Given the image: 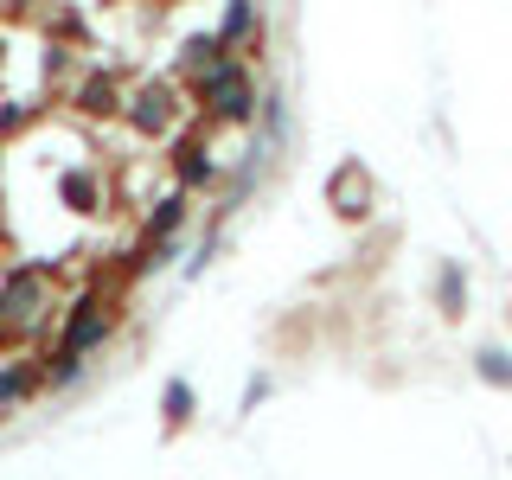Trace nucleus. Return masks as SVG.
<instances>
[{
  "label": "nucleus",
  "mask_w": 512,
  "mask_h": 480,
  "mask_svg": "<svg viewBox=\"0 0 512 480\" xmlns=\"http://www.w3.org/2000/svg\"><path fill=\"white\" fill-rule=\"evenodd\" d=\"M205 96H212V109H218L224 122H244L250 103H256V90H250V77H244V64H237V58H218V71L205 77Z\"/></svg>",
  "instance_id": "nucleus-1"
},
{
  "label": "nucleus",
  "mask_w": 512,
  "mask_h": 480,
  "mask_svg": "<svg viewBox=\"0 0 512 480\" xmlns=\"http://www.w3.org/2000/svg\"><path fill=\"white\" fill-rule=\"evenodd\" d=\"M167 116H173V90H148V96H135V109H128V122L135 128H167Z\"/></svg>",
  "instance_id": "nucleus-2"
},
{
  "label": "nucleus",
  "mask_w": 512,
  "mask_h": 480,
  "mask_svg": "<svg viewBox=\"0 0 512 480\" xmlns=\"http://www.w3.org/2000/svg\"><path fill=\"white\" fill-rule=\"evenodd\" d=\"M180 224H186V192H167V199L148 212V231H154V237H173Z\"/></svg>",
  "instance_id": "nucleus-3"
},
{
  "label": "nucleus",
  "mask_w": 512,
  "mask_h": 480,
  "mask_svg": "<svg viewBox=\"0 0 512 480\" xmlns=\"http://www.w3.org/2000/svg\"><path fill=\"white\" fill-rule=\"evenodd\" d=\"M173 160H180V180H186V186L212 180V160H205V148H180V154H173Z\"/></svg>",
  "instance_id": "nucleus-4"
},
{
  "label": "nucleus",
  "mask_w": 512,
  "mask_h": 480,
  "mask_svg": "<svg viewBox=\"0 0 512 480\" xmlns=\"http://www.w3.org/2000/svg\"><path fill=\"white\" fill-rule=\"evenodd\" d=\"M32 391V372L20 365V372H0V404H20V397Z\"/></svg>",
  "instance_id": "nucleus-5"
},
{
  "label": "nucleus",
  "mask_w": 512,
  "mask_h": 480,
  "mask_svg": "<svg viewBox=\"0 0 512 480\" xmlns=\"http://www.w3.org/2000/svg\"><path fill=\"white\" fill-rule=\"evenodd\" d=\"M487 378H512V365H506V352H487V365H480Z\"/></svg>",
  "instance_id": "nucleus-6"
}]
</instances>
